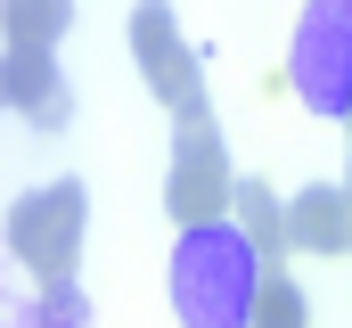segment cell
Here are the masks:
<instances>
[{
    "mask_svg": "<svg viewBox=\"0 0 352 328\" xmlns=\"http://www.w3.org/2000/svg\"><path fill=\"white\" fill-rule=\"evenodd\" d=\"M287 82L311 115H352V0H303L295 41H287Z\"/></svg>",
    "mask_w": 352,
    "mask_h": 328,
    "instance_id": "3",
    "label": "cell"
},
{
    "mask_svg": "<svg viewBox=\"0 0 352 328\" xmlns=\"http://www.w3.org/2000/svg\"><path fill=\"white\" fill-rule=\"evenodd\" d=\"M25 328H90V296L74 279H41V296L25 304Z\"/></svg>",
    "mask_w": 352,
    "mask_h": 328,
    "instance_id": "10",
    "label": "cell"
},
{
    "mask_svg": "<svg viewBox=\"0 0 352 328\" xmlns=\"http://www.w3.org/2000/svg\"><path fill=\"white\" fill-rule=\"evenodd\" d=\"M344 164H352V156H344ZM344 197H352V172H344Z\"/></svg>",
    "mask_w": 352,
    "mask_h": 328,
    "instance_id": "12",
    "label": "cell"
},
{
    "mask_svg": "<svg viewBox=\"0 0 352 328\" xmlns=\"http://www.w3.org/2000/svg\"><path fill=\"white\" fill-rule=\"evenodd\" d=\"M263 246L238 222H197L173 246V312L180 328H254V296H263Z\"/></svg>",
    "mask_w": 352,
    "mask_h": 328,
    "instance_id": "1",
    "label": "cell"
},
{
    "mask_svg": "<svg viewBox=\"0 0 352 328\" xmlns=\"http://www.w3.org/2000/svg\"><path fill=\"white\" fill-rule=\"evenodd\" d=\"M74 25V0H8V41H50Z\"/></svg>",
    "mask_w": 352,
    "mask_h": 328,
    "instance_id": "11",
    "label": "cell"
},
{
    "mask_svg": "<svg viewBox=\"0 0 352 328\" xmlns=\"http://www.w3.org/2000/svg\"><path fill=\"white\" fill-rule=\"evenodd\" d=\"M344 132H352V115H344Z\"/></svg>",
    "mask_w": 352,
    "mask_h": 328,
    "instance_id": "13",
    "label": "cell"
},
{
    "mask_svg": "<svg viewBox=\"0 0 352 328\" xmlns=\"http://www.w3.org/2000/svg\"><path fill=\"white\" fill-rule=\"evenodd\" d=\"M0 99L33 123V132H66V74H58V50L50 41H8L0 58Z\"/></svg>",
    "mask_w": 352,
    "mask_h": 328,
    "instance_id": "6",
    "label": "cell"
},
{
    "mask_svg": "<svg viewBox=\"0 0 352 328\" xmlns=\"http://www.w3.org/2000/svg\"><path fill=\"white\" fill-rule=\"evenodd\" d=\"M230 197H238V172H230V148H221V123H213V115L173 123L164 214H173L180 230H197V222H230Z\"/></svg>",
    "mask_w": 352,
    "mask_h": 328,
    "instance_id": "4",
    "label": "cell"
},
{
    "mask_svg": "<svg viewBox=\"0 0 352 328\" xmlns=\"http://www.w3.org/2000/svg\"><path fill=\"white\" fill-rule=\"evenodd\" d=\"M230 222H238L246 238L263 246V263H287V254H295L287 205H278V189H270V181H238V197H230Z\"/></svg>",
    "mask_w": 352,
    "mask_h": 328,
    "instance_id": "8",
    "label": "cell"
},
{
    "mask_svg": "<svg viewBox=\"0 0 352 328\" xmlns=\"http://www.w3.org/2000/svg\"><path fill=\"white\" fill-rule=\"evenodd\" d=\"M254 328H311V296L295 287V271H287V263H270V271H263V296H254Z\"/></svg>",
    "mask_w": 352,
    "mask_h": 328,
    "instance_id": "9",
    "label": "cell"
},
{
    "mask_svg": "<svg viewBox=\"0 0 352 328\" xmlns=\"http://www.w3.org/2000/svg\"><path fill=\"white\" fill-rule=\"evenodd\" d=\"M131 58H140V82L173 107V123H188V115H213L205 107V66L188 58V41H180V17L164 8V0H140L131 8Z\"/></svg>",
    "mask_w": 352,
    "mask_h": 328,
    "instance_id": "5",
    "label": "cell"
},
{
    "mask_svg": "<svg viewBox=\"0 0 352 328\" xmlns=\"http://www.w3.org/2000/svg\"><path fill=\"white\" fill-rule=\"evenodd\" d=\"M90 238V189L82 181H41L8 205V254L33 271V279H74Z\"/></svg>",
    "mask_w": 352,
    "mask_h": 328,
    "instance_id": "2",
    "label": "cell"
},
{
    "mask_svg": "<svg viewBox=\"0 0 352 328\" xmlns=\"http://www.w3.org/2000/svg\"><path fill=\"white\" fill-rule=\"evenodd\" d=\"M287 230H295V254H352V197L344 181H311L287 197Z\"/></svg>",
    "mask_w": 352,
    "mask_h": 328,
    "instance_id": "7",
    "label": "cell"
}]
</instances>
